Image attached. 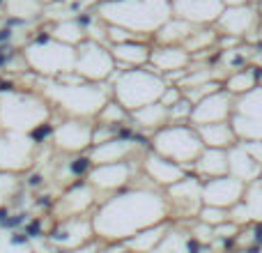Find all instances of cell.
Returning <instances> with one entry per match:
<instances>
[{
  "mask_svg": "<svg viewBox=\"0 0 262 253\" xmlns=\"http://www.w3.org/2000/svg\"><path fill=\"white\" fill-rule=\"evenodd\" d=\"M214 41H219V35L214 30H193L184 41H182V44H184V49L189 51V53H193V51L209 49Z\"/></svg>",
  "mask_w": 262,
  "mask_h": 253,
  "instance_id": "cb8c5ba5",
  "label": "cell"
},
{
  "mask_svg": "<svg viewBox=\"0 0 262 253\" xmlns=\"http://www.w3.org/2000/svg\"><path fill=\"white\" fill-rule=\"evenodd\" d=\"M255 88V74L251 69H239L226 81V90L230 95H244Z\"/></svg>",
  "mask_w": 262,
  "mask_h": 253,
  "instance_id": "603a6c76",
  "label": "cell"
},
{
  "mask_svg": "<svg viewBox=\"0 0 262 253\" xmlns=\"http://www.w3.org/2000/svg\"><path fill=\"white\" fill-rule=\"evenodd\" d=\"M172 16H180L195 26L216 23L221 12L226 9L223 0H170Z\"/></svg>",
  "mask_w": 262,
  "mask_h": 253,
  "instance_id": "8fae6325",
  "label": "cell"
},
{
  "mask_svg": "<svg viewBox=\"0 0 262 253\" xmlns=\"http://www.w3.org/2000/svg\"><path fill=\"white\" fill-rule=\"evenodd\" d=\"M195 171L205 177H216L228 173V150L223 147H205L195 159Z\"/></svg>",
  "mask_w": 262,
  "mask_h": 253,
  "instance_id": "d6986e66",
  "label": "cell"
},
{
  "mask_svg": "<svg viewBox=\"0 0 262 253\" xmlns=\"http://www.w3.org/2000/svg\"><path fill=\"white\" fill-rule=\"evenodd\" d=\"M129 177V163L127 161H111V163H97L92 171V184L99 189H115L122 186Z\"/></svg>",
  "mask_w": 262,
  "mask_h": 253,
  "instance_id": "ac0fdd59",
  "label": "cell"
},
{
  "mask_svg": "<svg viewBox=\"0 0 262 253\" xmlns=\"http://www.w3.org/2000/svg\"><path fill=\"white\" fill-rule=\"evenodd\" d=\"M149 62L159 72H170V69H182L189 62V51L180 49V46H168V49H157L149 55Z\"/></svg>",
  "mask_w": 262,
  "mask_h": 253,
  "instance_id": "44dd1931",
  "label": "cell"
},
{
  "mask_svg": "<svg viewBox=\"0 0 262 253\" xmlns=\"http://www.w3.org/2000/svg\"><path fill=\"white\" fill-rule=\"evenodd\" d=\"M154 152L172 159L177 163H195L200 152L205 150V143L200 138L198 129L186 122H168L166 126L157 131L152 140Z\"/></svg>",
  "mask_w": 262,
  "mask_h": 253,
  "instance_id": "277c9868",
  "label": "cell"
},
{
  "mask_svg": "<svg viewBox=\"0 0 262 253\" xmlns=\"http://www.w3.org/2000/svg\"><path fill=\"white\" fill-rule=\"evenodd\" d=\"M244 189H246V182H242L239 177L230 175V173L216 175V177H207V182L203 184V203L230 209L232 205L242 200Z\"/></svg>",
  "mask_w": 262,
  "mask_h": 253,
  "instance_id": "9c48e42d",
  "label": "cell"
},
{
  "mask_svg": "<svg viewBox=\"0 0 262 253\" xmlns=\"http://www.w3.org/2000/svg\"><path fill=\"white\" fill-rule=\"evenodd\" d=\"M230 219L235 223H239V226L251 221L262 223V180L246 184L242 200L230 207Z\"/></svg>",
  "mask_w": 262,
  "mask_h": 253,
  "instance_id": "5bb4252c",
  "label": "cell"
},
{
  "mask_svg": "<svg viewBox=\"0 0 262 253\" xmlns=\"http://www.w3.org/2000/svg\"><path fill=\"white\" fill-rule=\"evenodd\" d=\"M28 62L41 74H53L60 76L64 72L76 69V44H69L62 39H49V41H32V49L28 51Z\"/></svg>",
  "mask_w": 262,
  "mask_h": 253,
  "instance_id": "8992f818",
  "label": "cell"
},
{
  "mask_svg": "<svg viewBox=\"0 0 262 253\" xmlns=\"http://www.w3.org/2000/svg\"><path fill=\"white\" fill-rule=\"evenodd\" d=\"M172 16L170 0H106L104 18L136 35L157 30Z\"/></svg>",
  "mask_w": 262,
  "mask_h": 253,
  "instance_id": "7a4b0ae2",
  "label": "cell"
},
{
  "mask_svg": "<svg viewBox=\"0 0 262 253\" xmlns=\"http://www.w3.org/2000/svg\"><path fill=\"white\" fill-rule=\"evenodd\" d=\"M131 113H134V120L140 122V126H149V129H161V126L170 122V109L161 99L152 101L147 106H140V109L131 111Z\"/></svg>",
  "mask_w": 262,
  "mask_h": 253,
  "instance_id": "7402d4cb",
  "label": "cell"
},
{
  "mask_svg": "<svg viewBox=\"0 0 262 253\" xmlns=\"http://www.w3.org/2000/svg\"><path fill=\"white\" fill-rule=\"evenodd\" d=\"M115 55L106 46H101L97 39L85 37L83 41L76 44V69L85 81H104L113 74L115 69Z\"/></svg>",
  "mask_w": 262,
  "mask_h": 253,
  "instance_id": "52a82bcc",
  "label": "cell"
},
{
  "mask_svg": "<svg viewBox=\"0 0 262 253\" xmlns=\"http://www.w3.org/2000/svg\"><path fill=\"white\" fill-rule=\"evenodd\" d=\"M145 173H147L154 182H159V184L170 186V184H175L177 180L184 177V166L168 157H163V154L154 152V154H149L147 161H145Z\"/></svg>",
  "mask_w": 262,
  "mask_h": 253,
  "instance_id": "9a60e30c",
  "label": "cell"
},
{
  "mask_svg": "<svg viewBox=\"0 0 262 253\" xmlns=\"http://www.w3.org/2000/svg\"><path fill=\"white\" fill-rule=\"evenodd\" d=\"M168 214V203L159 194L152 191H127L122 196L111 198L99 209L92 228L101 237H134L136 233L149 226L161 223Z\"/></svg>",
  "mask_w": 262,
  "mask_h": 253,
  "instance_id": "6da1fadb",
  "label": "cell"
},
{
  "mask_svg": "<svg viewBox=\"0 0 262 253\" xmlns=\"http://www.w3.org/2000/svg\"><path fill=\"white\" fill-rule=\"evenodd\" d=\"M53 136L62 150H83L92 143V126L85 122H64L53 129Z\"/></svg>",
  "mask_w": 262,
  "mask_h": 253,
  "instance_id": "e0dca14e",
  "label": "cell"
},
{
  "mask_svg": "<svg viewBox=\"0 0 262 253\" xmlns=\"http://www.w3.org/2000/svg\"><path fill=\"white\" fill-rule=\"evenodd\" d=\"M219 26L223 28L226 35H235V37H244L249 30H253L258 23V9L253 5L244 3V5H232V7L223 9L219 16Z\"/></svg>",
  "mask_w": 262,
  "mask_h": 253,
  "instance_id": "4fadbf2b",
  "label": "cell"
},
{
  "mask_svg": "<svg viewBox=\"0 0 262 253\" xmlns=\"http://www.w3.org/2000/svg\"><path fill=\"white\" fill-rule=\"evenodd\" d=\"M223 3H226L228 7H232V5H244V3H249V0H223Z\"/></svg>",
  "mask_w": 262,
  "mask_h": 253,
  "instance_id": "4dcf8cb0",
  "label": "cell"
},
{
  "mask_svg": "<svg viewBox=\"0 0 262 253\" xmlns=\"http://www.w3.org/2000/svg\"><path fill=\"white\" fill-rule=\"evenodd\" d=\"M26 223V214H14V217H7L3 221V226L5 228H18V226H23Z\"/></svg>",
  "mask_w": 262,
  "mask_h": 253,
  "instance_id": "484cf974",
  "label": "cell"
},
{
  "mask_svg": "<svg viewBox=\"0 0 262 253\" xmlns=\"http://www.w3.org/2000/svg\"><path fill=\"white\" fill-rule=\"evenodd\" d=\"M115 55V62H124L129 67H140V65L149 62V55L152 51L145 44H136V39H127V41H118V44L111 46Z\"/></svg>",
  "mask_w": 262,
  "mask_h": 253,
  "instance_id": "ffe728a7",
  "label": "cell"
},
{
  "mask_svg": "<svg viewBox=\"0 0 262 253\" xmlns=\"http://www.w3.org/2000/svg\"><path fill=\"white\" fill-rule=\"evenodd\" d=\"M232 101L230 92L226 88H219V90L209 92L207 97H203L200 101L193 104V111H191V122L195 126L198 124H207V122H219V120H228L232 115Z\"/></svg>",
  "mask_w": 262,
  "mask_h": 253,
  "instance_id": "30bf717a",
  "label": "cell"
},
{
  "mask_svg": "<svg viewBox=\"0 0 262 253\" xmlns=\"http://www.w3.org/2000/svg\"><path fill=\"white\" fill-rule=\"evenodd\" d=\"M3 5H5V0H0V7H3Z\"/></svg>",
  "mask_w": 262,
  "mask_h": 253,
  "instance_id": "d6a6232c",
  "label": "cell"
},
{
  "mask_svg": "<svg viewBox=\"0 0 262 253\" xmlns=\"http://www.w3.org/2000/svg\"><path fill=\"white\" fill-rule=\"evenodd\" d=\"M9 242H12L14 246H26L28 244V233H18V230L9 233Z\"/></svg>",
  "mask_w": 262,
  "mask_h": 253,
  "instance_id": "4316f807",
  "label": "cell"
},
{
  "mask_svg": "<svg viewBox=\"0 0 262 253\" xmlns=\"http://www.w3.org/2000/svg\"><path fill=\"white\" fill-rule=\"evenodd\" d=\"M228 173L239 177L246 184H251V182L262 177V161H258V159L246 150V145L242 143V140H237L235 145L228 147Z\"/></svg>",
  "mask_w": 262,
  "mask_h": 253,
  "instance_id": "7c38bea8",
  "label": "cell"
},
{
  "mask_svg": "<svg viewBox=\"0 0 262 253\" xmlns=\"http://www.w3.org/2000/svg\"><path fill=\"white\" fill-rule=\"evenodd\" d=\"M195 129H198L205 147H223V150H228L230 145H235L237 140H239L237 138V134H235V129H232L230 120H219V122L198 124Z\"/></svg>",
  "mask_w": 262,
  "mask_h": 253,
  "instance_id": "2e32d148",
  "label": "cell"
},
{
  "mask_svg": "<svg viewBox=\"0 0 262 253\" xmlns=\"http://www.w3.org/2000/svg\"><path fill=\"white\" fill-rule=\"evenodd\" d=\"M95 83L97 81L78 83V86L53 83L51 86L53 90H49V95L53 97L55 104H60L72 115H95L106 106V95H108V88L95 86Z\"/></svg>",
  "mask_w": 262,
  "mask_h": 253,
  "instance_id": "5b68a950",
  "label": "cell"
},
{
  "mask_svg": "<svg viewBox=\"0 0 262 253\" xmlns=\"http://www.w3.org/2000/svg\"><path fill=\"white\" fill-rule=\"evenodd\" d=\"M7 217H9V212H7V209H5V207H0V223H3Z\"/></svg>",
  "mask_w": 262,
  "mask_h": 253,
  "instance_id": "1f68e13d",
  "label": "cell"
},
{
  "mask_svg": "<svg viewBox=\"0 0 262 253\" xmlns=\"http://www.w3.org/2000/svg\"><path fill=\"white\" fill-rule=\"evenodd\" d=\"M28 184H30V186H39L41 184V175H39V173H37V175H32L30 180H28Z\"/></svg>",
  "mask_w": 262,
  "mask_h": 253,
  "instance_id": "f546056e",
  "label": "cell"
},
{
  "mask_svg": "<svg viewBox=\"0 0 262 253\" xmlns=\"http://www.w3.org/2000/svg\"><path fill=\"white\" fill-rule=\"evenodd\" d=\"M26 233H28V237H39L41 235V221H30L26 228Z\"/></svg>",
  "mask_w": 262,
  "mask_h": 253,
  "instance_id": "83f0119b",
  "label": "cell"
},
{
  "mask_svg": "<svg viewBox=\"0 0 262 253\" xmlns=\"http://www.w3.org/2000/svg\"><path fill=\"white\" fill-rule=\"evenodd\" d=\"M90 168H92L90 154H88V157H78L69 163V173H72V175H85V173L90 175Z\"/></svg>",
  "mask_w": 262,
  "mask_h": 253,
  "instance_id": "d4e9b609",
  "label": "cell"
},
{
  "mask_svg": "<svg viewBox=\"0 0 262 253\" xmlns=\"http://www.w3.org/2000/svg\"><path fill=\"white\" fill-rule=\"evenodd\" d=\"M9 58H12V49H7V46H0V69L7 65Z\"/></svg>",
  "mask_w": 262,
  "mask_h": 253,
  "instance_id": "f1b7e54d",
  "label": "cell"
},
{
  "mask_svg": "<svg viewBox=\"0 0 262 253\" xmlns=\"http://www.w3.org/2000/svg\"><path fill=\"white\" fill-rule=\"evenodd\" d=\"M166 90V81L159 74V69L152 67H129L120 74L118 83L113 86L115 99L127 111H136L140 106H147L152 101H159Z\"/></svg>",
  "mask_w": 262,
  "mask_h": 253,
  "instance_id": "3957f363",
  "label": "cell"
},
{
  "mask_svg": "<svg viewBox=\"0 0 262 253\" xmlns=\"http://www.w3.org/2000/svg\"><path fill=\"white\" fill-rule=\"evenodd\" d=\"M230 122L239 140H262V88L255 86L235 101Z\"/></svg>",
  "mask_w": 262,
  "mask_h": 253,
  "instance_id": "ba28073f",
  "label": "cell"
}]
</instances>
